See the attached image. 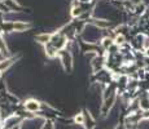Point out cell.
Returning a JSON list of instances; mask_svg holds the SVG:
<instances>
[{
    "label": "cell",
    "instance_id": "1",
    "mask_svg": "<svg viewBox=\"0 0 149 129\" xmlns=\"http://www.w3.org/2000/svg\"><path fill=\"white\" fill-rule=\"evenodd\" d=\"M25 107H26L27 111H30V112H36V111L40 108V103L38 101H34V99H30V101L26 102V105H25Z\"/></svg>",
    "mask_w": 149,
    "mask_h": 129
},
{
    "label": "cell",
    "instance_id": "2",
    "mask_svg": "<svg viewBox=\"0 0 149 129\" xmlns=\"http://www.w3.org/2000/svg\"><path fill=\"white\" fill-rule=\"evenodd\" d=\"M29 27V25L27 23H25V22H19V21H17L16 23H13V28L16 31H24V30H26V28Z\"/></svg>",
    "mask_w": 149,
    "mask_h": 129
},
{
    "label": "cell",
    "instance_id": "3",
    "mask_svg": "<svg viewBox=\"0 0 149 129\" xmlns=\"http://www.w3.org/2000/svg\"><path fill=\"white\" fill-rule=\"evenodd\" d=\"M74 10H78V13H79V14L82 13V10H81V9H74ZM75 14H77V12H74V16H75Z\"/></svg>",
    "mask_w": 149,
    "mask_h": 129
}]
</instances>
